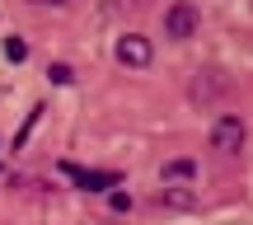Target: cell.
<instances>
[{
    "label": "cell",
    "mask_w": 253,
    "mask_h": 225,
    "mask_svg": "<svg viewBox=\"0 0 253 225\" xmlns=\"http://www.w3.org/2000/svg\"><path fill=\"white\" fill-rule=\"evenodd\" d=\"M197 28H202V14H197V5H192V0H173V5L164 9V38L188 43Z\"/></svg>",
    "instance_id": "cell-2"
},
{
    "label": "cell",
    "mask_w": 253,
    "mask_h": 225,
    "mask_svg": "<svg viewBox=\"0 0 253 225\" xmlns=\"http://www.w3.org/2000/svg\"><path fill=\"white\" fill-rule=\"evenodd\" d=\"M33 5H56V9H61V5H71V0H33Z\"/></svg>",
    "instance_id": "cell-11"
},
{
    "label": "cell",
    "mask_w": 253,
    "mask_h": 225,
    "mask_svg": "<svg viewBox=\"0 0 253 225\" xmlns=\"http://www.w3.org/2000/svg\"><path fill=\"white\" fill-rule=\"evenodd\" d=\"M108 207H113V211H131V192L113 188V192H108Z\"/></svg>",
    "instance_id": "cell-9"
},
{
    "label": "cell",
    "mask_w": 253,
    "mask_h": 225,
    "mask_svg": "<svg viewBox=\"0 0 253 225\" xmlns=\"http://www.w3.org/2000/svg\"><path fill=\"white\" fill-rule=\"evenodd\" d=\"M113 56H118L126 71H145V66L155 61V47H150V38H141V33H122L118 47H113Z\"/></svg>",
    "instance_id": "cell-4"
},
{
    "label": "cell",
    "mask_w": 253,
    "mask_h": 225,
    "mask_svg": "<svg viewBox=\"0 0 253 225\" xmlns=\"http://www.w3.org/2000/svg\"><path fill=\"white\" fill-rule=\"evenodd\" d=\"M47 80H52V85H71V80H75V71H71L66 61H56V66H47Z\"/></svg>",
    "instance_id": "cell-7"
},
{
    "label": "cell",
    "mask_w": 253,
    "mask_h": 225,
    "mask_svg": "<svg viewBox=\"0 0 253 225\" xmlns=\"http://www.w3.org/2000/svg\"><path fill=\"white\" fill-rule=\"evenodd\" d=\"M5 56H9V61H24V56H28V43H24V38H5Z\"/></svg>",
    "instance_id": "cell-8"
},
{
    "label": "cell",
    "mask_w": 253,
    "mask_h": 225,
    "mask_svg": "<svg viewBox=\"0 0 253 225\" xmlns=\"http://www.w3.org/2000/svg\"><path fill=\"white\" fill-rule=\"evenodd\" d=\"M141 5H145V0H113V5H108V14H122V9H131V14H136Z\"/></svg>",
    "instance_id": "cell-10"
},
{
    "label": "cell",
    "mask_w": 253,
    "mask_h": 225,
    "mask_svg": "<svg viewBox=\"0 0 253 225\" xmlns=\"http://www.w3.org/2000/svg\"><path fill=\"white\" fill-rule=\"evenodd\" d=\"M160 202H164V207H192L197 192H188V183H183V188H178V183H164V188H160Z\"/></svg>",
    "instance_id": "cell-6"
},
{
    "label": "cell",
    "mask_w": 253,
    "mask_h": 225,
    "mask_svg": "<svg viewBox=\"0 0 253 225\" xmlns=\"http://www.w3.org/2000/svg\"><path fill=\"white\" fill-rule=\"evenodd\" d=\"M244 117L239 113H225V117H216V122H211V150L216 155H239L244 150Z\"/></svg>",
    "instance_id": "cell-3"
},
{
    "label": "cell",
    "mask_w": 253,
    "mask_h": 225,
    "mask_svg": "<svg viewBox=\"0 0 253 225\" xmlns=\"http://www.w3.org/2000/svg\"><path fill=\"white\" fill-rule=\"evenodd\" d=\"M192 179H197V164H192V160H169L160 169V183H178V188H183V183H192Z\"/></svg>",
    "instance_id": "cell-5"
},
{
    "label": "cell",
    "mask_w": 253,
    "mask_h": 225,
    "mask_svg": "<svg viewBox=\"0 0 253 225\" xmlns=\"http://www.w3.org/2000/svg\"><path fill=\"white\" fill-rule=\"evenodd\" d=\"M56 169H61L75 188H84V192H113V188L122 183L118 169H84V164H71V160H61Z\"/></svg>",
    "instance_id": "cell-1"
}]
</instances>
